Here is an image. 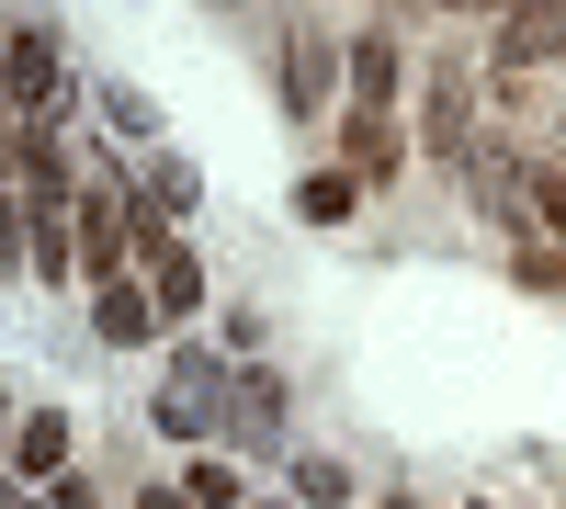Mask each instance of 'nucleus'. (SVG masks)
<instances>
[{
	"label": "nucleus",
	"mask_w": 566,
	"mask_h": 509,
	"mask_svg": "<svg viewBox=\"0 0 566 509\" xmlns=\"http://www.w3.org/2000/svg\"><path fill=\"white\" fill-rule=\"evenodd\" d=\"M227 396H239V362L181 351V362H170V385H159V431H181V442H193V431H216V407H227Z\"/></svg>",
	"instance_id": "nucleus-1"
},
{
	"label": "nucleus",
	"mask_w": 566,
	"mask_h": 509,
	"mask_svg": "<svg viewBox=\"0 0 566 509\" xmlns=\"http://www.w3.org/2000/svg\"><path fill=\"white\" fill-rule=\"evenodd\" d=\"M566 57V0H522V12H499V68H544Z\"/></svg>",
	"instance_id": "nucleus-2"
},
{
	"label": "nucleus",
	"mask_w": 566,
	"mask_h": 509,
	"mask_svg": "<svg viewBox=\"0 0 566 509\" xmlns=\"http://www.w3.org/2000/svg\"><path fill=\"white\" fill-rule=\"evenodd\" d=\"M317 103H328V34L295 23L283 34V114H317Z\"/></svg>",
	"instance_id": "nucleus-3"
},
{
	"label": "nucleus",
	"mask_w": 566,
	"mask_h": 509,
	"mask_svg": "<svg viewBox=\"0 0 566 509\" xmlns=\"http://www.w3.org/2000/svg\"><path fill=\"white\" fill-rule=\"evenodd\" d=\"M57 91H69L57 45H45V34H12V103H23V114H45V103H57Z\"/></svg>",
	"instance_id": "nucleus-4"
},
{
	"label": "nucleus",
	"mask_w": 566,
	"mask_h": 509,
	"mask_svg": "<svg viewBox=\"0 0 566 509\" xmlns=\"http://www.w3.org/2000/svg\"><path fill=\"white\" fill-rule=\"evenodd\" d=\"M159 317H170L159 295H136V284H103V306H91V329H103L114 351H136V340H148V329H159Z\"/></svg>",
	"instance_id": "nucleus-5"
},
{
	"label": "nucleus",
	"mask_w": 566,
	"mask_h": 509,
	"mask_svg": "<svg viewBox=\"0 0 566 509\" xmlns=\"http://www.w3.org/2000/svg\"><path fill=\"white\" fill-rule=\"evenodd\" d=\"M12 170H23V193H34V204H69V159H57V136H45V125L12 136Z\"/></svg>",
	"instance_id": "nucleus-6"
},
{
	"label": "nucleus",
	"mask_w": 566,
	"mask_h": 509,
	"mask_svg": "<svg viewBox=\"0 0 566 509\" xmlns=\"http://www.w3.org/2000/svg\"><path fill=\"white\" fill-rule=\"evenodd\" d=\"M148 272H159V284H148V295H159L170 317H193V306H205V261H193V250H181V238H159V250H148Z\"/></svg>",
	"instance_id": "nucleus-7"
},
{
	"label": "nucleus",
	"mask_w": 566,
	"mask_h": 509,
	"mask_svg": "<svg viewBox=\"0 0 566 509\" xmlns=\"http://www.w3.org/2000/svg\"><path fill=\"white\" fill-rule=\"evenodd\" d=\"M352 204H363V181H352V170H306V181H295V215H306V226H340Z\"/></svg>",
	"instance_id": "nucleus-8"
},
{
	"label": "nucleus",
	"mask_w": 566,
	"mask_h": 509,
	"mask_svg": "<svg viewBox=\"0 0 566 509\" xmlns=\"http://www.w3.org/2000/svg\"><path fill=\"white\" fill-rule=\"evenodd\" d=\"M272 420H283L272 374H250V362H239V396H227V431H239V442H272Z\"/></svg>",
	"instance_id": "nucleus-9"
},
{
	"label": "nucleus",
	"mask_w": 566,
	"mask_h": 509,
	"mask_svg": "<svg viewBox=\"0 0 566 509\" xmlns=\"http://www.w3.org/2000/svg\"><path fill=\"white\" fill-rule=\"evenodd\" d=\"M352 103H374V114L397 103V45H386V34H363V45H352Z\"/></svg>",
	"instance_id": "nucleus-10"
},
{
	"label": "nucleus",
	"mask_w": 566,
	"mask_h": 509,
	"mask_svg": "<svg viewBox=\"0 0 566 509\" xmlns=\"http://www.w3.org/2000/svg\"><path fill=\"white\" fill-rule=\"evenodd\" d=\"M12 465H23V476H57V465H69V420H57V407H34V420H23Z\"/></svg>",
	"instance_id": "nucleus-11"
},
{
	"label": "nucleus",
	"mask_w": 566,
	"mask_h": 509,
	"mask_svg": "<svg viewBox=\"0 0 566 509\" xmlns=\"http://www.w3.org/2000/svg\"><path fill=\"white\" fill-rule=\"evenodd\" d=\"M352 170H374V181H386V170H397V125H386V114H374V103L352 114Z\"/></svg>",
	"instance_id": "nucleus-12"
},
{
	"label": "nucleus",
	"mask_w": 566,
	"mask_h": 509,
	"mask_svg": "<svg viewBox=\"0 0 566 509\" xmlns=\"http://www.w3.org/2000/svg\"><path fill=\"white\" fill-rule=\"evenodd\" d=\"M80 261H91V272H114V261H125V215H114V204H91V215H80Z\"/></svg>",
	"instance_id": "nucleus-13"
},
{
	"label": "nucleus",
	"mask_w": 566,
	"mask_h": 509,
	"mask_svg": "<svg viewBox=\"0 0 566 509\" xmlns=\"http://www.w3.org/2000/svg\"><path fill=\"white\" fill-rule=\"evenodd\" d=\"M295 487H306L317 509H340V498H352V476H340V465H328V453H306V465H295Z\"/></svg>",
	"instance_id": "nucleus-14"
},
{
	"label": "nucleus",
	"mask_w": 566,
	"mask_h": 509,
	"mask_svg": "<svg viewBox=\"0 0 566 509\" xmlns=\"http://www.w3.org/2000/svg\"><path fill=\"white\" fill-rule=\"evenodd\" d=\"M431 136H442V148L464 136V79H431Z\"/></svg>",
	"instance_id": "nucleus-15"
},
{
	"label": "nucleus",
	"mask_w": 566,
	"mask_h": 509,
	"mask_svg": "<svg viewBox=\"0 0 566 509\" xmlns=\"http://www.w3.org/2000/svg\"><path fill=\"white\" fill-rule=\"evenodd\" d=\"M533 204H544V226L566 238V181H533Z\"/></svg>",
	"instance_id": "nucleus-16"
},
{
	"label": "nucleus",
	"mask_w": 566,
	"mask_h": 509,
	"mask_svg": "<svg viewBox=\"0 0 566 509\" xmlns=\"http://www.w3.org/2000/svg\"><path fill=\"white\" fill-rule=\"evenodd\" d=\"M464 12H522V0H464Z\"/></svg>",
	"instance_id": "nucleus-17"
}]
</instances>
